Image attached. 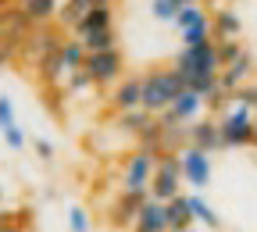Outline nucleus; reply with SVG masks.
<instances>
[{
    "label": "nucleus",
    "instance_id": "obj_1",
    "mask_svg": "<svg viewBox=\"0 0 257 232\" xmlns=\"http://www.w3.org/2000/svg\"><path fill=\"white\" fill-rule=\"evenodd\" d=\"M182 93H186V79L175 72V64H172V68H150V72H143V111H150V114L161 118Z\"/></svg>",
    "mask_w": 257,
    "mask_h": 232
},
{
    "label": "nucleus",
    "instance_id": "obj_2",
    "mask_svg": "<svg viewBox=\"0 0 257 232\" xmlns=\"http://www.w3.org/2000/svg\"><path fill=\"white\" fill-rule=\"evenodd\" d=\"M175 72L193 82V79H214L221 75V57H218V43H204V47H182L175 54Z\"/></svg>",
    "mask_w": 257,
    "mask_h": 232
},
{
    "label": "nucleus",
    "instance_id": "obj_3",
    "mask_svg": "<svg viewBox=\"0 0 257 232\" xmlns=\"http://www.w3.org/2000/svg\"><path fill=\"white\" fill-rule=\"evenodd\" d=\"M221 132V147H253V132H257V114L243 104H232L218 122Z\"/></svg>",
    "mask_w": 257,
    "mask_h": 232
},
{
    "label": "nucleus",
    "instance_id": "obj_4",
    "mask_svg": "<svg viewBox=\"0 0 257 232\" xmlns=\"http://www.w3.org/2000/svg\"><path fill=\"white\" fill-rule=\"evenodd\" d=\"M182 164L179 154H157V172L150 179V200L157 204H168L175 196H182Z\"/></svg>",
    "mask_w": 257,
    "mask_h": 232
},
{
    "label": "nucleus",
    "instance_id": "obj_5",
    "mask_svg": "<svg viewBox=\"0 0 257 232\" xmlns=\"http://www.w3.org/2000/svg\"><path fill=\"white\" fill-rule=\"evenodd\" d=\"M154 172H157V154L150 147H136L133 154L121 161V189H133V193L147 189L150 193Z\"/></svg>",
    "mask_w": 257,
    "mask_h": 232
},
{
    "label": "nucleus",
    "instance_id": "obj_6",
    "mask_svg": "<svg viewBox=\"0 0 257 232\" xmlns=\"http://www.w3.org/2000/svg\"><path fill=\"white\" fill-rule=\"evenodd\" d=\"M86 72L93 79L96 89H114L121 79H125V57L121 50H104V54H89L86 57Z\"/></svg>",
    "mask_w": 257,
    "mask_h": 232
},
{
    "label": "nucleus",
    "instance_id": "obj_7",
    "mask_svg": "<svg viewBox=\"0 0 257 232\" xmlns=\"http://www.w3.org/2000/svg\"><path fill=\"white\" fill-rule=\"evenodd\" d=\"M179 164H182V179L193 186V189H207L211 186V179H214V161H211V154H204V150H197V147H182L179 150Z\"/></svg>",
    "mask_w": 257,
    "mask_h": 232
},
{
    "label": "nucleus",
    "instance_id": "obj_8",
    "mask_svg": "<svg viewBox=\"0 0 257 232\" xmlns=\"http://www.w3.org/2000/svg\"><path fill=\"white\" fill-rule=\"evenodd\" d=\"M147 200H150V193H147V189H140V193L121 189V196L111 204L107 225H111V228H128V232H133V228H136V218H140V211H143Z\"/></svg>",
    "mask_w": 257,
    "mask_h": 232
},
{
    "label": "nucleus",
    "instance_id": "obj_9",
    "mask_svg": "<svg viewBox=\"0 0 257 232\" xmlns=\"http://www.w3.org/2000/svg\"><path fill=\"white\" fill-rule=\"evenodd\" d=\"M204 111H207V104H204V96H197L193 89H186L179 100L161 114V122L165 125H182V129H189L193 122H200L204 118Z\"/></svg>",
    "mask_w": 257,
    "mask_h": 232
},
{
    "label": "nucleus",
    "instance_id": "obj_10",
    "mask_svg": "<svg viewBox=\"0 0 257 232\" xmlns=\"http://www.w3.org/2000/svg\"><path fill=\"white\" fill-rule=\"evenodd\" d=\"M111 104H114L118 114L143 107V75H125V79L111 89Z\"/></svg>",
    "mask_w": 257,
    "mask_h": 232
},
{
    "label": "nucleus",
    "instance_id": "obj_11",
    "mask_svg": "<svg viewBox=\"0 0 257 232\" xmlns=\"http://www.w3.org/2000/svg\"><path fill=\"white\" fill-rule=\"evenodd\" d=\"M118 129L125 132V136H136L140 143H147L154 136V129H157V114L136 107V111H121L118 114Z\"/></svg>",
    "mask_w": 257,
    "mask_h": 232
},
{
    "label": "nucleus",
    "instance_id": "obj_12",
    "mask_svg": "<svg viewBox=\"0 0 257 232\" xmlns=\"http://www.w3.org/2000/svg\"><path fill=\"white\" fill-rule=\"evenodd\" d=\"M253 64H257V57L250 50H243L232 64H225V68H221V89L225 93H236L239 86H246L250 75H253Z\"/></svg>",
    "mask_w": 257,
    "mask_h": 232
},
{
    "label": "nucleus",
    "instance_id": "obj_13",
    "mask_svg": "<svg viewBox=\"0 0 257 232\" xmlns=\"http://www.w3.org/2000/svg\"><path fill=\"white\" fill-rule=\"evenodd\" d=\"M186 143H189V147H197V150H204V154H214V150L221 147V132H218V122H211V118H200V122H193V125L186 129Z\"/></svg>",
    "mask_w": 257,
    "mask_h": 232
},
{
    "label": "nucleus",
    "instance_id": "obj_14",
    "mask_svg": "<svg viewBox=\"0 0 257 232\" xmlns=\"http://www.w3.org/2000/svg\"><path fill=\"white\" fill-rule=\"evenodd\" d=\"M96 29H114V4H111V0L93 4V8L82 15V22L75 25L72 36H86V32H96Z\"/></svg>",
    "mask_w": 257,
    "mask_h": 232
},
{
    "label": "nucleus",
    "instance_id": "obj_15",
    "mask_svg": "<svg viewBox=\"0 0 257 232\" xmlns=\"http://www.w3.org/2000/svg\"><path fill=\"white\" fill-rule=\"evenodd\" d=\"M211 32L218 36V43H221V40H239V36H243V18H239L232 8H218V11L211 15Z\"/></svg>",
    "mask_w": 257,
    "mask_h": 232
},
{
    "label": "nucleus",
    "instance_id": "obj_16",
    "mask_svg": "<svg viewBox=\"0 0 257 232\" xmlns=\"http://www.w3.org/2000/svg\"><path fill=\"white\" fill-rule=\"evenodd\" d=\"M22 11H25V18L36 25V29L40 25H54L57 22V11H61V0H25Z\"/></svg>",
    "mask_w": 257,
    "mask_h": 232
},
{
    "label": "nucleus",
    "instance_id": "obj_17",
    "mask_svg": "<svg viewBox=\"0 0 257 232\" xmlns=\"http://www.w3.org/2000/svg\"><path fill=\"white\" fill-rule=\"evenodd\" d=\"M136 232H168V214H165V204L157 200H147L140 218H136Z\"/></svg>",
    "mask_w": 257,
    "mask_h": 232
},
{
    "label": "nucleus",
    "instance_id": "obj_18",
    "mask_svg": "<svg viewBox=\"0 0 257 232\" xmlns=\"http://www.w3.org/2000/svg\"><path fill=\"white\" fill-rule=\"evenodd\" d=\"M186 200H189V214H193V221H200V225L211 228V232H221V218H218V211L204 200L200 193H186Z\"/></svg>",
    "mask_w": 257,
    "mask_h": 232
},
{
    "label": "nucleus",
    "instance_id": "obj_19",
    "mask_svg": "<svg viewBox=\"0 0 257 232\" xmlns=\"http://www.w3.org/2000/svg\"><path fill=\"white\" fill-rule=\"evenodd\" d=\"M165 214H168V232H182V228H193V214H189V200H186V193L165 204Z\"/></svg>",
    "mask_w": 257,
    "mask_h": 232
},
{
    "label": "nucleus",
    "instance_id": "obj_20",
    "mask_svg": "<svg viewBox=\"0 0 257 232\" xmlns=\"http://www.w3.org/2000/svg\"><path fill=\"white\" fill-rule=\"evenodd\" d=\"M86 57H89V50L82 47L79 36H68V40L61 43V64H64V72H79V68H86Z\"/></svg>",
    "mask_w": 257,
    "mask_h": 232
},
{
    "label": "nucleus",
    "instance_id": "obj_21",
    "mask_svg": "<svg viewBox=\"0 0 257 232\" xmlns=\"http://www.w3.org/2000/svg\"><path fill=\"white\" fill-rule=\"evenodd\" d=\"M82 47L89 54H104V50H114L118 47V32L114 29H96V32H86V36H79Z\"/></svg>",
    "mask_w": 257,
    "mask_h": 232
},
{
    "label": "nucleus",
    "instance_id": "obj_22",
    "mask_svg": "<svg viewBox=\"0 0 257 232\" xmlns=\"http://www.w3.org/2000/svg\"><path fill=\"white\" fill-rule=\"evenodd\" d=\"M211 22V15H207V8L204 4H197V0H193V4H186L182 11H179V18L172 22L179 32H186V29H197V25H207Z\"/></svg>",
    "mask_w": 257,
    "mask_h": 232
},
{
    "label": "nucleus",
    "instance_id": "obj_23",
    "mask_svg": "<svg viewBox=\"0 0 257 232\" xmlns=\"http://www.w3.org/2000/svg\"><path fill=\"white\" fill-rule=\"evenodd\" d=\"M186 4H193V0H150V15L157 22H175Z\"/></svg>",
    "mask_w": 257,
    "mask_h": 232
},
{
    "label": "nucleus",
    "instance_id": "obj_24",
    "mask_svg": "<svg viewBox=\"0 0 257 232\" xmlns=\"http://www.w3.org/2000/svg\"><path fill=\"white\" fill-rule=\"evenodd\" d=\"M68 232H93V218L82 204H72L68 207Z\"/></svg>",
    "mask_w": 257,
    "mask_h": 232
},
{
    "label": "nucleus",
    "instance_id": "obj_25",
    "mask_svg": "<svg viewBox=\"0 0 257 232\" xmlns=\"http://www.w3.org/2000/svg\"><path fill=\"white\" fill-rule=\"evenodd\" d=\"M64 89L75 96V93H89V89H96V86H93L89 72H86V68H79V72H68V75H64Z\"/></svg>",
    "mask_w": 257,
    "mask_h": 232
},
{
    "label": "nucleus",
    "instance_id": "obj_26",
    "mask_svg": "<svg viewBox=\"0 0 257 232\" xmlns=\"http://www.w3.org/2000/svg\"><path fill=\"white\" fill-rule=\"evenodd\" d=\"M82 15H86V11H82L79 4H72V0H64V4H61V11H57V25H61V29H72V32H75V25L82 22Z\"/></svg>",
    "mask_w": 257,
    "mask_h": 232
},
{
    "label": "nucleus",
    "instance_id": "obj_27",
    "mask_svg": "<svg viewBox=\"0 0 257 232\" xmlns=\"http://www.w3.org/2000/svg\"><path fill=\"white\" fill-rule=\"evenodd\" d=\"M204 43H214L211 22H207V25H197V29H186V32H182V47H204Z\"/></svg>",
    "mask_w": 257,
    "mask_h": 232
},
{
    "label": "nucleus",
    "instance_id": "obj_28",
    "mask_svg": "<svg viewBox=\"0 0 257 232\" xmlns=\"http://www.w3.org/2000/svg\"><path fill=\"white\" fill-rule=\"evenodd\" d=\"M22 50H25V43L11 40V36H0V68H8V64H15Z\"/></svg>",
    "mask_w": 257,
    "mask_h": 232
},
{
    "label": "nucleus",
    "instance_id": "obj_29",
    "mask_svg": "<svg viewBox=\"0 0 257 232\" xmlns=\"http://www.w3.org/2000/svg\"><path fill=\"white\" fill-rule=\"evenodd\" d=\"M232 96V104H243V107H250L253 114H257V82H246V86H239L236 93H229Z\"/></svg>",
    "mask_w": 257,
    "mask_h": 232
},
{
    "label": "nucleus",
    "instance_id": "obj_30",
    "mask_svg": "<svg viewBox=\"0 0 257 232\" xmlns=\"http://www.w3.org/2000/svg\"><path fill=\"white\" fill-rule=\"evenodd\" d=\"M243 50H246V47H243L239 40H221V43H218V57H221V68H225V64H232V61H236V57H239Z\"/></svg>",
    "mask_w": 257,
    "mask_h": 232
},
{
    "label": "nucleus",
    "instance_id": "obj_31",
    "mask_svg": "<svg viewBox=\"0 0 257 232\" xmlns=\"http://www.w3.org/2000/svg\"><path fill=\"white\" fill-rule=\"evenodd\" d=\"M0 136H4V143H8L11 150H22V147H25V132H22V125H8Z\"/></svg>",
    "mask_w": 257,
    "mask_h": 232
},
{
    "label": "nucleus",
    "instance_id": "obj_32",
    "mask_svg": "<svg viewBox=\"0 0 257 232\" xmlns=\"http://www.w3.org/2000/svg\"><path fill=\"white\" fill-rule=\"evenodd\" d=\"M8 125H18V118H15V104H11V96H0V132H4Z\"/></svg>",
    "mask_w": 257,
    "mask_h": 232
},
{
    "label": "nucleus",
    "instance_id": "obj_33",
    "mask_svg": "<svg viewBox=\"0 0 257 232\" xmlns=\"http://www.w3.org/2000/svg\"><path fill=\"white\" fill-rule=\"evenodd\" d=\"M32 150H36L40 161H54V143L50 140H32Z\"/></svg>",
    "mask_w": 257,
    "mask_h": 232
},
{
    "label": "nucleus",
    "instance_id": "obj_34",
    "mask_svg": "<svg viewBox=\"0 0 257 232\" xmlns=\"http://www.w3.org/2000/svg\"><path fill=\"white\" fill-rule=\"evenodd\" d=\"M15 225V214H0V232H8Z\"/></svg>",
    "mask_w": 257,
    "mask_h": 232
},
{
    "label": "nucleus",
    "instance_id": "obj_35",
    "mask_svg": "<svg viewBox=\"0 0 257 232\" xmlns=\"http://www.w3.org/2000/svg\"><path fill=\"white\" fill-rule=\"evenodd\" d=\"M72 4H79V8H82V11H89V8H93V4H104V0H72ZM111 4H114V0H111Z\"/></svg>",
    "mask_w": 257,
    "mask_h": 232
},
{
    "label": "nucleus",
    "instance_id": "obj_36",
    "mask_svg": "<svg viewBox=\"0 0 257 232\" xmlns=\"http://www.w3.org/2000/svg\"><path fill=\"white\" fill-rule=\"evenodd\" d=\"M8 232H32V228H18V225H11V228H8Z\"/></svg>",
    "mask_w": 257,
    "mask_h": 232
},
{
    "label": "nucleus",
    "instance_id": "obj_37",
    "mask_svg": "<svg viewBox=\"0 0 257 232\" xmlns=\"http://www.w3.org/2000/svg\"><path fill=\"white\" fill-rule=\"evenodd\" d=\"M197 4H204V8H211V4H218V0H197Z\"/></svg>",
    "mask_w": 257,
    "mask_h": 232
},
{
    "label": "nucleus",
    "instance_id": "obj_38",
    "mask_svg": "<svg viewBox=\"0 0 257 232\" xmlns=\"http://www.w3.org/2000/svg\"><path fill=\"white\" fill-rule=\"evenodd\" d=\"M8 4H11V8H22V4H25V0H8Z\"/></svg>",
    "mask_w": 257,
    "mask_h": 232
},
{
    "label": "nucleus",
    "instance_id": "obj_39",
    "mask_svg": "<svg viewBox=\"0 0 257 232\" xmlns=\"http://www.w3.org/2000/svg\"><path fill=\"white\" fill-rule=\"evenodd\" d=\"M4 8H11V4H8V0H0V11H4Z\"/></svg>",
    "mask_w": 257,
    "mask_h": 232
},
{
    "label": "nucleus",
    "instance_id": "obj_40",
    "mask_svg": "<svg viewBox=\"0 0 257 232\" xmlns=\"http://www.w3.org/2000/svg\"><path fill=\"white\" fill-rule=\"evenodd\" d=\"M0 204H4V186H0Z\"/></svg>",
    "mask_w": 257,
    "mask_h": 232
},
{
    "label": "nucleus",
    "instance_id": "obj_41",
    "mask_svg": "<svg viewBox=\"0 0 257 232\" xmlns=\"http://www.w3.org/2000/svg\"><path fill=\"white\" fill-rule=\"evenodd\" d=\"M253 147H257V132H253Z\"/></svg>",
    "mask_w": 257,
    "mask_h": 232
},
{
    "label": "nucleus",
    "instance_id": "obj_42",
    "mask_svg": "<svg viewBox=\"0 0 257 232\" xmlns=\"http://www.w3.org/2000/svg\"><path fill=\"white\" fill-rule=\"evenodd\" d=\"M182 232H193V228H182Z\"/></svg>",
    "mask_w": 257,
    "mask_h": 232
},
{
    "label": "nucleus",
    "instance_id": "obj_43",
    "mask_svg": "<svg viewBox=\"0 0 257 232\" xmlns=\"http://www.w3.org/2000/svg\"><path fill=\"white\" fill-rule=\"evenodd\" d=\"M133 232H136V228H133Z\"/></svg>",
    "mask_w": 257,
    "mask_h": 232
}]
</instances>
